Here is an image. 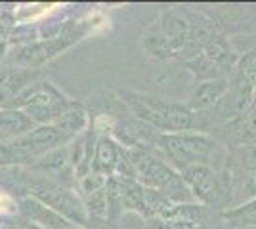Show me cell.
<instances>
[{
  "label": "cell",
  "mask_w": 256,
  "mask_h": 229,
  "mask_svg": "<svg viewBox=\"0 0 256 229\" xmlns=\"http://www.w3.org/2000/svg\"><path fill=\"white\" fill-rule=\"evenodd\" d=\"M118 98L126 105L134 119L150 124L160 134H180V132H206L212 128V122L204 113L192 111L188 105L172 103L148 94H136L128 90H118Z\"/></svg>",
  "instance_id": "cell-1"
},
{
  "label": "cell",
  "mask_w": 256,
  "mask_h": 229,
  "mask_svg": "<svg viewBox=\"0 0 256 229\" xmlns=\"http://www.w3.org/2000/svg\"><path fill=\"white\" fill-rule=\"evenodd\" d=\"M23 184L25 189L29 191V197L40 201L42 205L52 208L54 212H58L60 216H64L67 222H71L73 226L86 228L88 214L84 210V205L80 201V197L76 195L75 189L62 186L60 182H56L48 176H23Z\"/></svg>",
  "instance_id": "cell-2"
},
{
  "label": "cell",
  "mask_w": 256,
  "mask_h": 229,
  "mask_svg": "<svg viewBox=\"0 0 256 229\" xmlns=\"http://www.w3.org/2000/svg\"><path fill=\"white\" fill-rule=\"evenodd\" d=\"M214 145V138L201 132L160 134L157 140V151L162 155L168 166L180 172L192 164H208Z\"/></svg>",
  "instance_id": "cell-3"
},
{
  "label": "cell",
  "mask_w": 256,
  "mask_h": 229,
  "mask_svg": "<svg viewBox=\"0 0 256 229\" xmlns=\"http://www.w3.org/2000/svg\"><path fill=\"white\" fill-rule=\"evenodd\" d=\"M69 103H71V99L65 94H62L50 82H44L40 86L29 88L12 105L22 107L23 113L36 126H42V124H54L62 117V113L67 109Z\"/></svg>",
  "instance_id": "cell-4"
},
{
  "label": "cell",
  "mask_w": 256,
  "mask_h": 229,
  "mask_svg": "<svg viewBox=\"0 0 256 229\" xmlns=\"http://www.w3.org/2000/svg\"><path fill=\"white\" fill-rule=\"evenodd\" d=\"M71 142H73V138L58 130L54 124H42V126H34L29 134L14 140L10 145L14 147V151L18 153L20 163H32L46 153L54 151L58 147H64Z\"/></svg>",
  "instance_id": "cell-5"
},
{
  "label": "cell",
  "mask_w": 256,
  "mask_h": 229,
  "mask_svg": "<svg viewBox=\"0 0 256 229\" xmlns=\"http://www.w3.org/2000/svg\"><path fill=\"white\" fill-rule=\"evenodd\" d=\"M86 34L84 27H65L62 34L54 36V38H48L46 42H36V44H29L20 50L18 54V61L25 67H38L50 61L52 57H56L58 54H62L65 48H69L71 44H75L76 40H80Z\"/></svg>",
  "instance_id": "cell-6"
},
{
  "label": "cell",
  "mask_w": 256,
  "mask_h": 229,
  "mask_svg": "<svg viewBox=\"0 0 256 229\" xmlns=\"http://www.w3.org/2000/svg\"><path fill=\"white\" fill-rule=\"evenodd\" d=\"M20 212L29 224L42 229H75L71 222H67L64 216H60L52 208H48L32 197H25L20 201Z\"/></svg>",
  "instance_id": "cell-7"
},
{
  "label": "cell",
  "mask_w": 256,
  "mask_h": 229,
  "mask_svg": "<svg viewBox=\"0 0 256 229\" xmlns=\"http://www.w3.org/2000/svg\"><path fill=\"white\" fill-rule=\"evenodd\" d=\"M228 90H230V80L228 78H214V80L199 82L197 86L193 88L192 98L186 105L192 111H197V113L214 109V107H218L222 103Z\"/></svg>",
  "instance_id": "cell-8"
},
{
  "label": "cell",
  "mask_w": 256,
  "mask_h": 229,
  "mask_svg": "<svg viewBox=\"0 0 256 229\" xmlns=\"http://www.w3.org/2000/svg\"><path fill=\"white\" fill-rule=\"evenodd\" d=\"M122 151V145H118L111 136H102L94 143V157H92V168L90 172L100 174L104 178L115 176L118 157Z\"/></svg>",
  "instance_id": "cell-9"
},
{
  "label": "cell",
  "mask_w": 256,
  "mask_h": 229,
  "mask_svg": "<svg viewBox=\"0 0 256 229\" xmlns=\"http://www.w3.org/2000/svg\"><path fill=\"white\" fill-rule=\"evenodd\" d=\"M88 124H90V120H88V113H86L84 105L75 101V99H71V103L62 113V117L54 122V126L58 130H62L73 140L82 136V132L88 128Z\"/></svg>",
  "instance_id": "cell-10"
},
{
  "label": "cell",
  "mask_w": 256,
  "mask_h": 229,
  "mask_svg": "<svg viewBox=\"0 0 256 229\" xmlns=\"http://www.w3.org/2000/svg\"><path fill=\"white\" fill-rule=\"evenodd\" d=\"M232 178H239L256 170V145H234L230 147L226 168Z\"/></svg>",
  "instance_id": "cell-11"
},
{
  "label": "cell",
  "mask_w": 256,
  "mask_h": 229,
  "mask_svg": "<svg viewBox=\"0 0 256 229\" xmlns=\"http://www.w3.org/2000/svg\"><path fill=\"white\" fill-rule=\"evenodd\" d=\"M32 122L22 109H2L0 111V136L18 140L34 128Z\"/></svg>",
  "instance_id": "cell-12"
},
{
  "label": "cell",
  "mask_w": 256,
  "mask_h": 229,
  "mask_svg": "<svg viewBox=\"0 0 256 229\" xmlns=\"http://www.w3.org/2000/svg\"><path fill=\"white\" fill-rule=\"evenodd\" d=\"M226 224L232 228H256V199L239 203L220 212Z\"/></svg>",
  "instance_id": "cell-13"
},
{
  "label": "cell",
  "mask_w": 256,
  "mask_h": 229,
  "mask_svg": "<svg viewBox=\"0 0 256 229\" xmlns=\"http://www.w3.org/2000/svg\"><path fill=\"white\" fill-rule=\"evenodd\" d=\"M120 182V203H122V212H138L140 216L148 220L146 212V203H144V186L136 180H122Z\"/></svg>",
  "instance_id": "cell-14"
},
{
  "label": "cell",
  "mask_w": 256,
  "mask_h": 229,
  "mask_svg": "<svg viewBox=\"0 0 256 229\" xmlns=\"http://www.w3.org/2000/svg\"><path fill=\"white\" fill-rule=\"evenodd\" d=\"M6 164H22L20 163V157L18 153L14 151L10 143H0V166H6Z\"/></svg>",
  "instance_id": "cell-15"
},
{
  "label": "cell",
  "mask_w": 256,
  "mask_h": 229,
  "mask_svg": "<svg viewBox=\"0 0 256 229\" xmlns=\"http://www.w3.org/2000/svg\"><path fill=\"white\" fill-rule=\"evenodd\" d=\"M153 229H204L203 226H193V224H186V222H160V220H153Z\"/></svg>",
  "instance_id": "cell-16"
},
{
  "label": "cell",
  "mask_w": 256,
  "mask_h": 229,
  "mask_svg": "<svg viewBox=\"0 0 256 229\" xmlns=\"http://www.w3.org/2000/svg\"><path fill=\"white\" fill-rule=\"evenodd\" d=\"M232 229H256V228H232Z\"/></svg>",
  "instance_id": "cell-17"
}]
</instances>
